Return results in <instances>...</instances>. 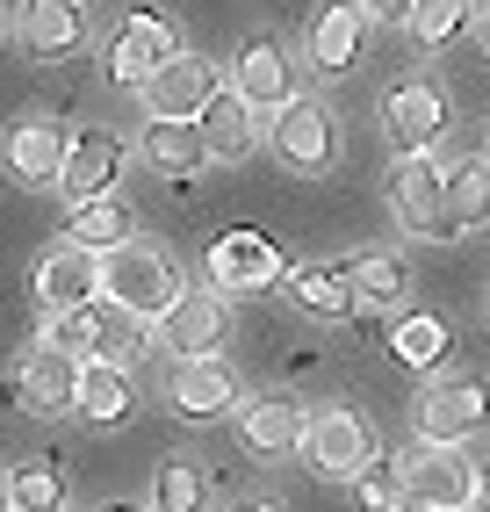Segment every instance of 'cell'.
Returning a JSON list of instances; mask_svg holds the SVG:
<instances>
[{
    "label": "cell",
    "instance_id": "ac0fdd59",
    "mask_svg": "<svg viewBox=\"0 0 490 512\" xmlns=\"http://www.w3.org/2000/svg\"><path fill=\"white\" fill-rule=\"evenodd\" d=\"M361 37H368V8L361 0H325L318 22H310V65H318V73H354Z\"/></svg>",
    "mask_w": 490,
    "mask_h": 512
},
{
    "label": "cell",
    "instance_id": "6da1fadb",
    "mask_svg": "<svg viewBox=\"0 0 490 512\" xmlns=\"http://www.w3.org/2000/svg\"><path fill=\"white\" fill-rule=\"evenodd\" d=\"M101 296L159 325L173 303L188 296V275H181V260H173V253L145 246V238H123V246L101 253Z\"/></svg>",
    "mask_w": 490,
    "mask_h": 512
},
{
    "label": "cell",
    "instance_id": "9c48e42d",
    "mask_svg": "<svg viewBox=\"0 0 490 512\" xmlns=\"http://www.w3.org/2000/svg\"><path fill=\"white\" fill-rule=\"evenodd\" d=\"M159 339H166V354H224V339H231V296L224 289H188L173 311L159 318Z\"/></svg>",
    "mask_w": 490,
    "mask_h": 512
},
{
    "label": "cell",
    "instance_id": "1f68e13d",
    "mask_svg": "<svg viewBox=\"0 0 490 512\" xmlns=\"http://www.w3.org/2000/svg\"><path fill=\"white\" fill-rule=\"evenodd\" d=\"M469 22H476V0H418L404 29H411V37L426 44V51H440V44H454V37H462Z\"/></svg>",
    "mask_w": 490,
    "mask_h": 512
},
{
    "label": "cell",
    "instance_id": "74e56055",
    "mask_svg": "<svg viewBox=\"0 0 490 512\" xmlns=\"http://www.w3.org/2000/svg\"><path fill=\"white\" fill-rule=\"evenodd\" d=\"M0 512H15V491H8V476H0Z\"/></svg>",
    "mask_w": 490,
    "mask_h": 512
},
{
    "label": "cell",
    "instance_id": "e575fe53",
    "mask_svg": "<svg viewBox=\"0 0 490 512\" xmlns=\"http://www.w3.org/2000/svg\"><path fill=\"white\" fill-rule=\"evenodd\" d=\"M361 8H368L375 22H390V29H397V22H411V8H418V0H361Z\"/></svg>",
    "mask_w": 490,
    "mask_h": 512
},
{
    "label": "cell",
    "instance_id": "9a60e30c",
    "mask_svg": "<svg viewBox=\"0 0 490 512\" xmlns=\"http://www.w3.org/2000/svg\"><path fill=\"white\" fill-rule=\"evenodd\" d=\"M173 412H181L188 426H209V419H224L238 412V375L224 354H195L173 368Z\"/></svg>",
    "mask_w": 490,
    "mask_h": 512
},
{
    "label": "cell",
    "instance_id": "603a6c76",
    "mask_svg": "<svg viewBox=\"0 0 490 512\" xmlns=\"http://www.w3.org/2000/svg\"><path fill=\"white\" fill-rule=\"evenodd\" d=\"M346 289H354V311H397V296L411 289V267L404 253H354L346 260Z\"/></svg>",
    "mask_w": 490,
    "mask_h": 512
},
{
    "label": "cell",
    "instance_id": "8992f818",
    "mask_svg": "<svg viewBox=\"0 0 490 512\" xmlns=\"http://www.w3.org/2000/svg\"><path fill=\"white\" fill-rule=\"evenodd\" d=\"M303 455L318 476H339V484H354V476L368 469L375 455V440L361 426V412H346V404H325V412H310L303 419Z\"/></svg>",
    "mask_w": 490,
    "mask_h": 512
},
{
    "label": "cell",
    "instance_id": "d6a6232c",
    "mask_svg": "<svg viewBox=\"0 0 490 512\" xmlns=\"http://www.w3.org/2000/svg\"><path fill=\"white\" fill-rule=\"evenodd\" d=\"M390 354L404 361V368H440V354H447V325L440 318H397V332H390Z\"/></svg>",
    "mask_w": 490,
    "mask_h": 512
},
{
    "label": "cell",
    "instance_id": "ffe728a7",
    "mask_svg": "<svg viewBox=\"0 0 490 512\" xmlns=\"http://www.w3.org/2000/svg\"><path fill=\"white\" fill-rule=\"evenodd\" d=\"M238 440L260 462H282V455L303 448V412L282 404V397H253V404H238Z\"/></svg>",
    "mask_w": 490,
    "mask_h": 512
},
{
    "label": "cell",
    "instance_id": "2e32d148",
    "mask_svg": "<svg viewBox=\"0 0 490 512\" xmlns=\"http://www.w3.org/2000/svg\"><path fill=\"white\" fill-rule=\"evenodd\" d=\"M101 296V253L80 246V238H65L37 260V303L44 311H73V303H94Z\"/></svg>",
    "mask_w": 490,
    "mask_h": 512
},
{
    "label": "cell",
    "instance_id": "7c38bea8",
    "mask_svg": "<svg viewBox=\"0 0 490 512\" xmlns=\"http://www.w3.org/2000/svg\"><path fill=\"white\" fill-rule=\"evenodd\" d=\"M173 51H181L173 22H166V15H152V8H137V15H123V22H116V37H109V73H116L123 87H145Z\"/></svg>",
    "mask_w": 490,
    "mask_h": 512
},
{
    "label": "cell",
    "instance_id": "277c9868",
    "mask_svg": "<svg viewBox=\"0 0 490 512\" xmlns=\"http://www.w3.org/2000/svg\"><path fill=\"white\" fill-rule=\"evenodd\" d=\"M137 94H145V109H152V116L195 123L209 101L224 94V65H217V58H202V51H173V58H166L159 73L137 87Z\"/></svg>",
    "mask_w": 490,
    "mask_h": 512
},
{
    "label": "cell",
    "instance_id": "44dd1931",
    "mask_svg": "<svg viewBox=\"0 0 490 512\" xmlns=\"http://www.w3.org/2000/svg\"><path fill=\"white\" fill-rule=\"evenodd\" d=\"M22 44L37 51V58H73L87 44L80 0H22Z\"/></svg>",
    "mask_w": 490,
    "mask_h": 512
},
{
    "label": "cell",
    "instance_id": "f35d334b",
    "mask_svg": "<svg viewBox=\"0 0 490 512\" xmlns=\"http://www.w3.org/2000/svg\"><path fill=\"white\" fill-rule=\"evenodd\" d=\"M476 512H490V484H483V498H476Z\"/></svg>",
    "mask_w": 490,
    "mask_h": 512
},
{
    "label": "cell",
    "instance_id": "7402d4cb",
    "mask_svg": "<svg viewBox=\"0 0 490 512\" xmlns=\"http://www.w3.org/2000/svg\"><path fill=\"white\" fill-rule=\"evenodd\" d=\"M137 152H145V166H152V174H166V181H195L202 166H209L202 130H195V123H173V116H152Z\"/></svg>",
    "mask_w": 490,
    "mask_h": 512
},
{
    "label": "cell",
    "instance_id": "8fae6325",
    "mask_svg": "<svg viewBox=\"0 0 490 512\" xmlns=\"http://www.w3.org/2000/svg\"><path fill=\"white\" fill-rule=\"evenodd\" d=\"M15 404H22V412H37V419L73 412V404H80V361L58 354L51 339H37V347L22 354V368H15Z\"/></svg>",
    "mask_w": 490,
    "mask_h": 512
},
{
    "label": "cell",
    "instance_id": "8d00e7d4",
    "mask_svg": "<svg viewBox=\"0 0 490 512\" xmlns=\"http://www.w3.org/2000/svg\"><path fill=\"white\" fill-rule=\"evenodd\" d=\"M238 512H289L282 498H253V505H238Z\"/></svg>",
    "mask_w": 490,
    "mask_h": 512
},
{
    "label": "cell",
    "instance_id": "d590c367",
    "mask_svg": "<svg viewBox=\"0 0 490 512\" xmlns=\"http://www.w3.org/2000/svg\"><path fill=\"white\" fill-rule=\"evenodd\" d=\"M476 44L490 51V0H483V8H476Z\"/></svg>",
    "mask_w": 490,
    "mask_h": 512
},
{
    "label": "cell",
    "instance_id": "83f0119b",
    "mask_svg": "<svg viewBox=\"0 0 490 512\" xmlns=\"http://www.w3.org/2000/svg\"><path fill=\"white\" fill-rule=\"evenodd\" d=\"M447 210H454V231H483L490 224V159L447 166Z\"/></svg>",
    "mask_w": 490,
    "mask_h": 512
},
{
    "label": "cell",
    "instance_id": "ab89813d",
    "mask_svg": "<svg viewBox=\"0 0 490 512\" xmlns=\"http://www.w3.org/2000/svg\"><path fill=\"white\" fill-rule=\"evenodd\" d=\"M109 512H130V505H109Z\"/></svg>",
    "mask_w": 490,
    "mask_h": 512
},
{
    "label": "cell",
    "instance_id": "5b68a950",
    "mask_svg": "<svg viewBox=\"0 0 490 512\" xmlns=\"http://www.w3.org/2000/svg\"><path fill=\"white\" fill-rule=\"evenodd\" d=\"M267 138H274V159L303 166V174H325V166L339 159V123H332L325 101H310V94H289L282 109H274Z\"/></svg>",
    "mask_w": 490,
    "mask_h": 512
},
{
    "label": "cell",
    "instance_id": "60d3db41",
    "mask_svg": "<svg viewBox=\"0 0 490 512\" xmlns=\"http://www.w3.org/2000/svg\"><path fill=\"white\" fill-rule=\"evenodd\" d=\"M404 512H411V505H404Z\"/></svg>",
    "mask_w": 490,
    "mask_h": 512
},
{
    "label": "cell",
    "instance_id": "836d02e7",
    "mask_svg": "<svg viewBox=\"0 0 490 512\" xmlns=\"http://www.w3.org/2000/svg\"><path fill=\"white\" fill-rule=\"evenodd\" d=\"M354 491H361L368 512H397V505H404V476H397V462H375V455H368V469L354 476Z\"/></svg>",
    "mask_w": 490,
    "mask_h": 512
},
{
    "label": "cell",
    "instance_id": "4dcf8cb0",
    "mask_svg": "<svg viewBox=\"0 0 490 512\" xmlns=\"http://www.w3.org/2000/svg\"><path fill=\"white\" fill-rule=\"evenodd\" d=\"M8 491H15V512H65V476L51 455H29L8 469Z\"/></svg>",
    "mask_w": 490,
    "mask_h": 512
},
{
    "label": "cell",
    "instance_id": "e0dca14e",
    "mask_svg": "<svg viewBox=\"0 0 490 512\" xmlns=\"http://www.w3.org/2000/svg\"><path fill=\"white\" fill-rule=\"evenodd\" d=\"M116 174H123V145L109 130H80L73 152H65V174H58V195L65 202H94V195H116Z\"/></svg>",
    "mask_w": 490,
    "mask_h": 512
},
{
    "label": "cell",
    "instance_id": "7a4b0ae2",
    "mask_svg": "<svg viewBox=\"0 0 490 512\" xmlns=\"http://www.w3.org/2000/svg\"><path fill=\"white\" fill-rule=\"evenodd\" d=\"M404 505L411 512H476L483 498V469L469 448H447V440H426L404 469Z\"/></svg>",
    "mask_w": 490,
    "mask_h": 512
},
{
    "label": "cell",
    "instance_id": "d6986e66",
    "mask_svg": "<svg viewBox=\"0 0 490 512\" xmlns=\"http://www.w3.org/2000/svg\"><path fill=\"white\" fill-rule=\"evenodd\" d=\"M80 419L94 426H130L137 419V383H130V368L123 361H80V404H73Z\"/></svg>",
    "mask_w": 490,
    "mask_h": 512
},
{
    "label": "cell",
    "instance_id": "d4e9b609",
    "mask_svg": "<svg viewBox=\"0 0 490 512\" xmlns=\"http://www.w3.org/2000/svg\"><path fill=\"white\" fill-rule=\"evenodd\" d=\"M289 296H296L303 318H325V325H339L346 311H354V289H346L339 267H296V275H289Z\"/></svg>",
    "mask_w": 490,
    "mask_h": 512
},
{
    "label": "cell",
    "instance_id": "52a82bcc",
    "mask_svg": "<svg viewBox=\"0 0 490 512\" xmlns=\"http://www.w3.org/2000/svg\"><path fill=\"white\" fill-rule=\"evenodd\" d=\"M483 426H490V383L483 375H447V383H433L426 404H418V433L447 440V448H469Z\"/></svg>",
    "mask_w": 490,
    "mask_h": 512
},
{
    "label": "cell",
    "instance_id": "4fadbf2b",
    "mask_svg": "<svg viewBox=\"0 0 490 512\" xmlns=\"http://www.w3.org/2000/svg\"><path fill=\"white\" fill-rule=\"evenodd\" d=\"M231 94L245 101L253 116H274L282 101L296 94V65H289V44L282 37H253L231 65Z\"/></svg>",
    "mask_w": 490,
    "mask_h": 512
},
{
    "label": "cell",
    "instance_id": "5bb4252c",
    "mask_svg": "<svg viewBox=\"0 0 490 512\" xmlns=\"http://www.w3.org/2000/svg\"><path fill=\"white\" fill-rule=\"evenodd\" d=\"M440 130H447V101L433 80H404L390 101H382V138H390V152H433L440 145Z\"/></svg>",
    "mask_w": 490,
    "mask_h": 512
},
{
    "label": "cell",
    "instance_id": "cb8c5ba5",
    "mask_svg": "<svg viewBox=\"0 0 490 512\" xmlns=\"http://www.w3.org/2000/svg\"><path fill=\"white\" fill-rule=\"evenodd\" d=\"M195 130H202L209 159H245V152H253V138H260V123H253V109H245L238 94H217V101L195 116Z\"/></svg>",
    "mask_w": 490,
    "mask_h": 512
},
{
    "label": "cell",
    "instance_id": "4316f807",
    "mask_svg": "<svg viewBox=\"0 0 490 512\" xmlns=\"http://www.w3.org/2000/svg\"><path fill=\"white\" fill-rule=\"evenodd\" d=\"M152 339H159V325H152V318H137V311H123V303L101 296V361L137 368V361L152 354Z\"/></svg>",
    "mask_w": 490,
    "mask_h": 512
},
{
    "label": "cell",
    "instance_id": "f546056e",
    "mask_svg": "<svg viewBox=\"0 0 490 512\" xmlns=\"http://www.w3.org/2000/svg\"><path fill=\"white\" fill-rule=\"evenodd\" d=\"M58 354H73V361H94L101 354V296L94 303H73V311H44V332Z\"/></svg>",
    "mask_w": 490,
    "mask_h": 512
},
{
    "label": "cell",
    "instance_id": "30bf717a",
    "mask_svg": "<svg viewBox=\"0 0 490 512\" xmlns=\"http://www.w3.org/2000/svg\"><path fill=\"white\" fill-rule=\"evenodd\" d=\"M65 152H73V130H65L58 116H22L15 130H8V145H0V159H8V174L22 181V188H58V174H65Z\"/></svg>",
    "mask_w": 490,
    "mask_h": 512
},
{
    "label": "cell",
    "instance_id": "484cf974",
    "mask_svg": "<svg viewBox=\"0 0 490 512\" xmlns=\"http://www.w3.org/2000/svg\"><path fill=\"white\" fill-rule=\"evenodd\" d=\"M209 505V476L195 455H166L152 469V512H202Z\"/></svg>",
    "mask_w": 490,
    "mask_h": 512
},
{
    "label": "cell",
    "instance_id": "f1b7e54d",
    "mask_svg": "<svg viewBox=\"0 0 490 512\" xmlns=\"http://www.w3.org/2000/svg\"><path fill=\"white\" fill-rule=\"evenodd\" d=\"M65 238H80V246H94V253H109V246H123L130 238V210L116 195H94V202H73V217H65Z\"/></svg>",
    "mask_w": 490,
    "mask_h": 512
},
{
    "label": "cell",
    "instance_id": "ba28073f",
    "mask_svg": "<svg viewBox=\"0 0 490 512\" xmlns=\"http://www.w3.org/2000/svg\"><path fill=\"white\" fill-rule=\"evenodd\" d=\"M289 275L282 246H274L267 231H224L217 246H209V282H217L224 296H260Z\"/></svg>",
    "mask_w": 490,
    "mask_h": 512
},
{
    "label": "cell",
    "instance_id": "3957f363",
    "mask_svg": "<svg viewBox=\"0 0 490 512\" xmlns=\"http://www.w3.org/2000/svg\"><path fill=\"white\" fill-rule=\"evenodd\" d=\"M390 210L411 238H454V210H447V166L433 152H404L390 166Z\"/></svg>",
    "mask_w": 490,
    "mask_h": 512
}]
</instances>
